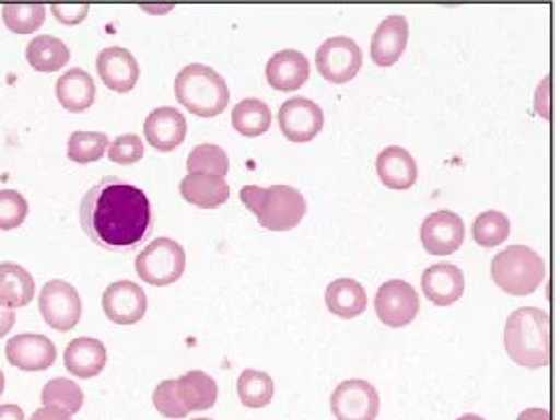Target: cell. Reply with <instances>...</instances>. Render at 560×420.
Returning <instances> with one entry per match:
<instances>
[{
	"mask_svg": "<svg viewBox=\"0 0 560 420\" xmlns=\"http://www.w3.org/2000/svg\"><path fill=\"white\" fill-rule=\"evenodd\" d=\"M152 206L144 189L120 177H102L80 203V225L94 244L108 252H130L152 233Z\"/></svg>",
	"mask_w": 560,
	"mask_h": 420,
	"instance_id": "cell-1",
	"label": "cell"
},
{
	"mask_svg": "<svg viewBox=\"0 0 560 420\" xmlns=\"http://www.w3.org/2000/svg\"><path fill=\"white\" fill-rule=\"evenodd\" d=\"M504 347L516 365L542 369L550 365V317L537 307L513 311L504 325Z\"/></svg>",
	"mask_w": 560,
	"mask_h": 420,
	"instance_id": "cell-2",
	"label": "cell"
},
{
	"mask_svg": "<svg viewBox=\"0 0 560 420\" xmlns=\"http://www.w3.org/2000/svg\"><path fill=\"white\" fill-rule=\"evenodd\" d=\"M240 198L247 210L256 215L259 225L269 232H290L302 223L307 211L302 191L292 186H244Z\"/></svg>",
	"mask_w": 560,
	"mask_h": 420,
	"instance_id": "cell-3",
	"label": "cell"
},
{
	"mask_svg": "<svg viewBox=\"0 0 560 420\" xmlns=\"http://www.w3.org/2000/svg\"><path fill=\"white\" fill-rule=\"evenodd\" d=\"M174 92L179 104L200 118H215L230 102L224 77L206 65H188L179 70Z\"/></svg>",
	"mask_w": 560,
	"mask_h": 420,
	"instance_id": "cell-4",
	"label": "cell"
},
{
	"mask_svg": "<svg viewBox=\"0 0 560 420\" xmlns=\"http://www.w3.org/2000/svg\"><path fill=\"white\" fill-rule=\"evenodd\" d=\"M491 277L497 288L513 298L533 295L547 277V264L528 245H509L494 255Z\"/></svg>",
	"mask_w": 560,
	"mask_h": 420,
	"instance_id": "cell-5",
	"label": "cell"
},
{
	"mask_svg": "<svg viewBox=\"0 0 560 420\" xmlns=\"http://www.w3.org/2000/svg\"><path fill=\"white\" fill-rule=\"evenodd\" d=\"M186 271L184 247L170 240L158 237L136 257V273L154 288H168Z\"/></svg>",
	"mask_w": 560,
	"mask_h": 420,
	"instance_id": "cell-6",
	"label": "cell"
},
{
	"mask_svg": "<svg viewBox=\"0 0 560 420\" xmlns=\"http://www.w3.org/2000/svg\"><path fill=\"white\" fill-rule=\"evenodd\" d=\"M315 65L327 82L346 84L358 77L363 67V52L353 38L334 36L317 48Z\"/></svg>",
	"mask_w": 560,
	"mask_h": 420,
	"instance_id": "cell-7",
	"label": "cell"
},
{
	"mask_svg": "<svg viewBox=\"0 0 560 420\" xmlns=\"http://www.w3.org/2000/svg\"><path fill=\"white\" fill-rule=\"evenodd\" d=\"M38 305L48 327L60 332L72 331L82 317L79 291L62 279H52L46 283L40 291Z\"/></svg>",
	"mask_w": 560,
	"mask_h": 420,
	"instance_id": "cell-8",
	"label": "cell"
},
{
	"mask_svg": "<svg viewBox=\"0 0 560 420\" xmlns=\"http://www.w3.org/2000/svg\"><path fill=\"white\" fill-rule=\"evenodd\" d=\"M421 301L411 283L404 279H392L383 283L375 295V311L383 325L392 329H401L417 319Z\"/></svg>",
	"mask_w": 560,
	"mask_h": 420,
	"instance_id": "cell-9",
	"label": "cell"
},
{
	"mask_svg": "<svg viewBox=\"0 0 560 420\" xmlns=\"http://www.w3.org/2000/svg\"><path fill=\"white\" fill-rule=\"evenodd\" d=\"M380 407L382 398L370 381H343L331 395V412L337 420H375Z\"/></svg>",
	"mask_w": 560,
	"mask_h": 420,
	"instance_id": "cell-10",
	"label": "cell"
},
{
	"mask_svg": "<svg viewBox=\"0 0 560 420\" xmlns=\"http://www.w3.org/2000/svg\"><path fill=\"white\" fill-rule=\"evenodd\" d=\"M281 133L293 144H305L317 138L324 128V110L314 100L295 96L281 104L280 114Z\"/></svg>",
	"mask_w": 560,
	"mask_h": 420,
	"instance_id": "cell-11",
	"label": "cell"
},
{
	"mask_svg": "<svg viewBox=\"0 0 560 420\" xmlns=\"http://www.w3.org/2000/svg\"><path fill=\"white\" fill-rule=\"evenodd\" d=\"M102 310L116 325H136L147 315V293L135 281H116L104 291Z\"/></svg>",
	"mask_w": 560,
	"mask_h": 420,
	"instance_id": "cell-12",
	"label": "cell"
},
{
	"mask_svg": "<svg viewBox=\"0 0 560 420\" xmlns=\"http://www.w3.org/2000/svg\"><path fill=\"white\" fill-rule=\"evenodd\" d=\"M421 244L438 257L455 254L465 244V222L453 211H435L421 225Z\"/></svg>",
	"mask_w": 560,
	"mask_h": 420,
	"instance_id": "cell-13",
	"label": "cell"
},
{
	"mask_svg": "<svg viewBox=\"0 0 560 420\" xmlns=\"http://www.w3.org/2000/svg\"><path fill=\"white\" fill-rule=\"evenodd\" d=\"M7 359L21 371H46L57 361V345L45 335L23 332L7 343Z\"/></svg>",
	"mask_w": 560,
	"mask_h": 420,
	"instance_id": "cell-14",
	"label": "cell"
},
{
	"mask_svg": "<svg viewBox=\"0 0 560 420\" xmlns=\"http://www.w3.org/2000/svg\"><path fill=\"white\" fill-rule=\"evenodd\" d=\"M96 68H98L102 82L108 89L120 92V94H126L135 89L136 82L140 78L138 60L130 50H126L122 46L104 48L96 58Z\"/></svg>",
	"mask_w": 560,
	"mask_h": 420,
	"instance_id": "cell-15",
	"label": "cell"
},
{
	"mask_svg": "<svg viewBox=\"0 0 560 420\" xmlns=\"http://www.w3.org/2000/svg\"><path fill=\"white\" fill-rule=\"evenodd\" d=\"M188 132V122L178 108L162 106L148 114L144 122L148 144L156 148L158 152H172L184 144Z\"/></svg>",
	"mask_w": 560,
	"mask_h": 420,
	"instance_id": "cell-16",
	"label": "cell"
},
{
	"mask_svg": "<svg viewBox=\"0 0 560 420\" xmlns=\"http://www.w3.org/2000/svg\"><path fill=\"white\" fill-rule=\"evenodd\" d=\"M409 43V23L405 16H387L371 38V60L377 67H393L404 56Z\"/></svg>",
	"mask_w": 560,
	"mask_h": 420,
	"instance_id": "cell-17",
	"label": "cell"
},
{
	"mask_svg": "<svg viewBox=\"0 0 560 420\" xmlns=\"http://www.w3.org/2000/svg\"><path fill=\"white\" fill-rule=\"evenodd\" d=\"M421 289L425 298L439 307L457 303L465 293V276L453 264H438L427 267L421 276Z\"/></svg>",
	"mask_w": 560,
	"mask_h": 420,
	"instance_id": "cell-18",
	"label": "cell"
},
{
	"mask_svg": "<svg viewBox=\"0 0 560 420\" xmlns=\"http://www.w3.org/2000/svg\"><path fill=\"white\" fill-rule=\"evenodd\" d=\"M266 77L269 86L280 92L302 89L310 78V62L300 50H280L269 58Z\"/></svg>",
	"mask_w": 560,
	"mask_h": 420,
	"instance_id": "cell-19",
	"label": "cell"
},
{
	"mask_svg": "<svg viewBox=\"0 0 560 420\" xmlns=\"http://www.w3.org/2000/svg\"><path fill=\"white\" fill-rule=\"evenodd\" d=\"M377 176L389 189L413 188L419 170L413 155L401 145H387L377 155Z\"/></svg>",
	"mask_w": 560,
	"mask_h": 420,
	"instance_id": "cell-20",
	"label": "cell"
},
{
	"mask_svg": "<svg viewBox=\"0 0 560 420\" xmlns=\"http://www.w3.org/2000/svg\"><path fill=\"white\" fill-rule=\"evenodd\" d=\"M179 194L196 208L215 210L230 199V186L225 177L188 174L179 182Z\"/></svg>",
	"mask_w": 560,
	"mask_h": 420,
	"instance_id": "cell-21",
	"label": "cell"
},
{
	"mask_svg": "<svg viewBox=\"0 0 560 420\" xmlns=\"http://www.w3.org/2000/svg\"><path fill=\"white\" fill-rule=\"evenodd\" d=\"M106 347L98 339L79 337L70 341L65 351V366L68 373L79 378H92L101 375L106 366Z\"/></svg>",
	"mask_w": 560,
	"mask_h": 420,
	"instance_id": "cell-22",
	"label": "cell"
},
{
	"mask_svg": "<svg viewBox=\"0 0 560 420\" xmlns=\"http://www.w3.org/2000/svg\"><path fill=\"white\" fill-rule=\"evenodd\" d=\"M325 305L337 317L353 319L368 310V293L355 279L341 277L325 289Z\"/></svg>",
	"mask_w": 560,
	"mask_h": 420,
	"instance_id": "cell-23",
	"label": "cell"
},
{
	"mask_svg": "<svg viewBox=\"0 0 560 420\" xmlns=\"http://www.w3.org/2000/svg\"><path fill=\"white\" fill-rule=\"evenodd\" d=\"M57 98L68 112L89 110L96 100V84L82 68H70L57 82Z\"/></svg>",
	"mask_w": 560,
	"mask_h": 420,
	"instance_id": "cell-24",
	"label": "cell"
},
{
	"mask_svg": "<svg viewBox=\"0 0 560 420\" xmlns=\"http://www.w3.org/2000/svg\"><path fill=\"white\" fill-rule=\"evenodd\" d=\"M176 395L188 412L212 409L218 400V385L203 371H190L176 381Z\"/></svg>",
	"mask_w": 560,
	"mask_h": 420,
	"instance_id": "cell-25",
	"label": "cell"
},
{
	"mask_svg": "<svg viewBox=\"0 0 560 420\" xmlns=\"http://www.w3.org/2000/svg\"><path fill=\"white\" fill-rule=\"evenodd\" d=\"M34 277L16 264H0V305L26 307L34 298Z\"/></svg>",
	"mask_w": 560,
	"mask_h": 420,
	"instance_id": "cell-26",
	"label": "cell"
},
{
	"mask_svg": "<svg viewBox=\"0 0 560 420\" xmlns=\"http://www.w3.org/2000/svg\"><path fill=\"white\" fill-rule=\"evenodd\" d=\"M26 60L36 72H57L67 67L70 48L57 36L40 34L26 46Z\"/></svg>",
	"mask_w": 560,
	"mask_h": 420,
	"instance_id": "cell-27",
	"label": "cell"
},
{
	"mask_svg": "<svg viewBox=\"0 0 560 420\" xmlns=\"http://www.w3.org/2000/svg\"><path fill=\"white\" fill-rule=\"evenodd\" d=\"M232 124L242 136L258 138L261 133L268 132L271 126V110L261 100H242L232 110Z\"/></svg>",
	"mask_w": 560,
	"mask_h": 420,
	"instance_id": "cell-28",
	"label": "cell"
},
{
	"mask_svg": "<svg viewBox=\"0 0 560 420\" xmlns=\"http://www.w3.org/2000/svg\"><path fill=\"white\" fill-rule=\"evenodd\" d=\"M276 393L273 378L256 369H244L237 376V397L247 409H264L268 407Z\"/></svg>",
	"mask_w": 560,
	"mask_h": 420,
	"instance_id": "cell-29",
	"label": "cell"
},
{
	"mask_svg": "<svg viewBox=\"0 0 560 420\" xmlns=\"http://www.w3.org/2000/svg\"><path fill=\"white\" fill-rule=\"evenodd\" d=\"M43 405L77 415L84 405V393L70 378H52L43 388Z\"/></svg>",
	"mask_w": 560,
	"mask_h": 420,
	"instance_id": "cell-30",
	"label": "cell"
},
{
	"mask_svg": "<svg viewBox=\"0 0 560 420\" xmlns=\"http://www.w3.org/2000/svg\"><path fill=\"white\" fill-rule=\"evenodd\" d=\"M511 235V220L503 211H482L481 215L472 223V237L481 247H497L503 245Z\"/></svg>",
	"mask_w": 560,
	"mask_h": 420,
	"instance_id": "cell-31",
	"label": "cell"
},
{
	"mask_svg": "<svg viewBox=\"0 0 560 420\" xmlns=\"http://www.w3.org/2000/svg\"><path fill=\"white\" fill-rule=\"evenodd\" d=\"M186 167L188 174L224 177L230 172V158L220 145L200 144L191 150Z\"/></svg>",
	"mask_w": 560,
	"mask_h": 420,
	"instance_id": "cell-32",
	"label": "cell"
},
{
	"mask_svg": "<svg viewBox=\"0 0 560 420\" xmlns=\"http://www.w3.org/2000/svg\"><path fill=\"white\" fill-rule=\"evenodd\" d=\"M110 140L104 132H74L68 140V160L74 164L98 162L108 152Z\"/></svg>",
	"mask_w": 560,
	"mask_h": 420,
	"instance_id": "cell-33",
	"label": "cell"
},
{
	"mask_svg": "<svg viewBox=\"0 0 560 420\" xmlns=\"http://www.w3.org/2000/svg\"><path fill=\"white\" fill-rule=\"evenodd\" d=\"M46 9L43 4H7L2 7V21L16 34H33L45 24Z\"/></svg>",
	"mask_w": 560,
	"mask_h": 420,
	"instance_id": "cell-34",
	"label": "cell"
},
{
	"mask_svg": "<svg viewBox=\"0 0 560 420\" xmlns=\"http://www.w3.org/2000/svg\"><path fill=\"white\" fill-rule=\"evenodd\" d=\"M28 215V201L16 189L0 191V230L11 232L23 225Z\"/></svg>",
	"mask_w": 560,
	"mask_h": 420,
	"instance_id": "cell-35",
	"label": "cell"
},
{
	"mask_svg": "<svg viewBox=\"0 0 560 420\" xmlns=\"http://www.w3.org/2000/svg\"><path fill=\"white\" fill-rule=\"evenodd\" d=\"M108 158L118 166H132L144 158V140L138 133H122L108 145Z\"/></svg>",
	"mask_w": 560,
	"mask_h": 420,
	"instance_id": "cell-36",
	"label": "cell"
},
{
	"mask_svg": "<svg viewBox=\"0 0 560 420\" xmlns=\"http://www.w3.org/2000/svg\"><path fill=\"white\" fill-rule=\"evenodd\" d=\"M154 405L156 410L166 419H186L190 412L182 407L178 395H176V381H162L154 390Z\"/></svg>",
	"mask_w": 560,
	"mask_h": 420,
	"instance_id": "cell-37",
	"label": "cell"
},
{
	"mask_svg": "<svg viewBox=\"0 0 560 420\" xmlns=\"http://www.w3.org/2000/svg\"><path fill=\"white\" fill-rule=\"evenodd\" d=\"M50 11H52V14L57 16L60 23L68 24V26L80 24L89 16V7H62V4H55Z\"/></svg>",
	"mask_w": 560,
	"mask_h": 420,
	"instance_id": "cell-38",
	"label": "cell"
},
{
	"mask_svg": "<svg viewBox=\"0 0 560 420\" xmlns=\"http://www.w3.org/2000/svg\"><path fill=\"white\" fill-rule=\"evenodd\" d=\"M550 77L545 78L542 82H540V86L537 90V102H535V108H537L538 114L545 118V120H550Z\"/></svg>",
	"mask_w": 560,
	"mask_h": 420,
	"instance_id": "cell-39",
	"label": "cell"
},
{
	"mask_svg": "<svg viewBox=\"0 0 560 420\" xmlns=\"http://www.w3.org/2000/svg\"><path fill=\"white\" fill-rule=\"evenodd\" d=\"M14 323H16V311L7 305H0V339L11 332Z\"/></svg>",
	"mask_w": 560,
	"mask_h": 420,
	"instance_id": "cell-40",
	"label": "cell"
},
{
	"mask_svg": "<svg viewBox=\"0 0 560 420\" xmlns=\"http://www.w3.org/2000/svg\"><path fill=\"white\" fill-rule=\"evenodd\" d=\"M31 420H72V415H68L65 410L52 409V407H43V409L34 410Z\"/></svg>",
	"mask_w": 560,
	"mask_h": 420,
	"instance_id": "cell-41",
	"label": "cell"
},
{
	"mask_svg": "<svg viewBox=\"0 0 560 420\" xmlns=\"http://www.w3.org/2000/svg\"><path fill=\"white\" fill-rule=\"evenodd\" d=\"M0 420H24V410L19 405H0Z\"/></svg>",
	"mask_w": 560,
	"mask_h": 420,
	"instance_id": "cell-42",
	"label": "cell"
},
{
	"mask_svg": "<svg viewBox=\"0 0 560 420\" xmlns=\"http://www.w3.org/2000/svg\"><path fill=\"white\" fill-rule=\"evenodd\" d=\"M516 420H550V412L547 409L523 410Z\"/></svg>",
	"mask_w": 560,
	"mask_h": 420,
	"instance_id": "cell-43",
	"label": "cell"
},
{
	"mask_svg": "<svg viewBox=\"0 0 560 420\" xmlns=\"http://www.w3.org/2000/svg\"><path fill=\"white\" fill-rule=\"evenodd\" d=\"M4 373H2V369H0V397H2V393H4Z\"/></svg>",
	"mask_w": 560,
	"mask_h": 420,
	"instance_id": "cell-44",
	"label": "cell"
},
{
	"mask_svg": "<svg viewBox=\"0 0 560 420\" xmlns=\"http://www.w3.org/2000/svg\"><path fill=\"white\" fill-rule=\"evenodd\" d=\"M457 420H485L482 417H479V415H465V417H460V419Z\"/></svg>",
	"mask_w": 560,
	"mask_h": 420,
	"instance_id": "cell-45",
	"label": "cell"
},
{
	"mask_svg": "<svg viewBox=\"0 0 560 420\" xmlns=\"http://www.w3.org/2000/svg\"><path fill=\"white\" fill-rule=\"evenodd\" d=\"M194 420H212V419H194Z\"/></svg>",
	"mask_w": 560,
	"mask_h": 420,
	"instance_id": "cell-46",
	"label": "cell"
}]
</instances>
